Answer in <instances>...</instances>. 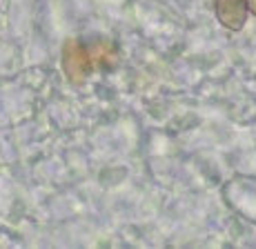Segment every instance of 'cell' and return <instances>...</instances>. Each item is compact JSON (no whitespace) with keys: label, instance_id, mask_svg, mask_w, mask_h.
<instances>
[{"label":"cell","instance_id":"cell-1","mask_svg":"<svg viewBox=\"0 0 256 249\" xmlns=\"http://www.w3.org/2000/svg\"><path fill=\"white\" fill-rule=\"evenodd\" d=\"M94 58L90 49L78 40H67L62 47V71L74 85H82L94 71Z\"/></svg>","mask_w":256,"mask_h":249},{"label":"cell","instance_id":"cell-3","mask_svg":"<svg viewBox=\"0 0 256 249\" xmlns=\"http://www.w3.org/2000/svg\"><path fill=\"white\" fill-rule=\"evenodd\" d=\"M248 2V9H252V11L256 13V0H245Z\"/></svg>","mask_w":256,"mask_h":249},{"label":"cell","instance_id":"cell-2","mask_svg":"<svg viewBox=\"0 0 256 249\" xmlns=\"http://www.w3.org/2000/svg\"><path fill=\"white\" fill-rule=\"evenodd\" d=\"M248 2L245 0H216L214 13L218 22L230 31H240L248 22Z\"/></svg>","mask_w":256,"mask_h":249}]
</instances>
